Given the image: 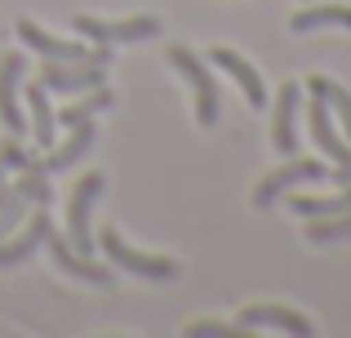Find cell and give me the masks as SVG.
I'll return each mask as SVG.
<instances>
[{
    "label": "cell",
    "instance_id": "cell-1",
    "mask_svg": "<svg viewBox=\"0 0 351 338\" xmlns=\"http://www.w3.org/2000/svg\"><path fill=\"white\" fill-rule=\"evenodd\" d=\"M103 191H107V173L98 169V173H85V178L71 187V200H67V245L76 254H89V258H94V250H98L94 232H89V218H94V205H98Z\"/></svg>",
    "mask_w": 351,
    "mask_h": 338
},
{
    "label": "cell",
    "instance_id": "cell-2",
    "mask_svg": "<svg viewBox=\"0 0 351 338\" xmlns=\"http://www.w3.org/2000/svg\"><path fill=\"white\" fill-rule=\"evenodd\" d=\"M18 40L27 45V49H36L40 58L49 62H112V45H76V40H58V36H49L40 23H32V18H18Z\"/></svg>",
    "mask_w": 351,
    "mask_h": 338
},
{
    "label": "cell",
    "instance_id": "cell-3",
    "mask_svg": "<svg viewBox=\"0 0 351 338\" xmlns=\"http://www.w3.org/2000/svg\"><path fill=\"white\" fill-rule=\"evenodd\" d=\"M169 67L191 85V94H196V121L209 130L218 121V85L209 76V62L196 49H187V45H169Z\"/></svg>",
    "mask_w": 351,
    "mask_h": 338
},
{
    "label": "cell",
    "instance_id": "cell-4",
    "mask_svg": "<svg viewBox=\"0 0 351 338\" xmlns=\"http://www.w3.org/2000/svg\"><path fill=\"white\" fill-rule=\"evenodd\" d=\"M98 245H103V254L116 263L120 271H134V276H143V280H178V263H173V258H160V254H138V250H129V245L120 241L116 227H103Z\"/></svg>",
    "mask_w": 351,
    "mask_h": 338
},
{
    "label": "cell",
    "instance_id": "cell-5",
    "mask_svg": "<svg viewBox=\"0 0 351 338\" xmlns=\"http://www.w3.org/2000/svg\"><path fill=\"white\" fill-rule=\"evenodd\" d=\"M71 27H76L89 45H125V40H156V36H160V18H152V14L120 18V23H103V18L76 14V18H71Z\"/></svg>",
    "mask_w": 351,
    "mask_h": 338
},
{
    "label": "cell",
    "instance_id": "cell-6",
    "mask_svg": "<svg viewBox=\"0 0 351 338\" xmlns=\"http://www.w3.org/2000/svg\"><path fill=\"white\" fill-rule=\"evenodd\" d=\"M320 178H329V165H320V160H289V165L263 173L249 200H254V209H271L289 187H302V182H320Z\"/></svg>",
    "mask_w": 351,
    "mask_h": 338
},
{
    "label": "cell",
    "instance_id": "cell-7",
    "mask_svg": "<svg viewBox=\"0 0 351 338\" xmlns=\"http://www.w3.org/2000/svg\"><path fill=\"white\" fill-rule=\"evenodd\" d=\"M32 205H49V178H45V169H27L23 178L5 191V200H0V241H5L9 232H18V223L27 218Z\"/></svg>",
    "mask_w": 351,
    "mask_h": 338
},
{
    "label": "cell",
    "instance_id": "cell-8",
    "mask_svg": "<svg viewBox=\"0 0 351 338\" xmlns=\"http://www.w3.org/2000/svg\"><path fill=\"white\" fill-rule=\"evenodd\" d=\"M107 67L112 62H49L45 58V67H40V85L49 89V94H85V89H98V85H107Z\"/></svg>",
    "mask_w": 351,
    "mask_h": 338
},
{
    "label": "cell",
    "instance_id": "cell-9",
    "mask_svg": "<svg viewBox=\"0 0 351 338\" xmlns=\"http://www.w3.org/2000/svg\"><path fill=\"white\" fill-rule=\"evenodd\" d=\"M45 250L53 254V263H58V267L67 271L71 280H85V285H116L112 267H103V263L89 258V254H76V250L67 245V236L49 232V236H45Z\"/></svg>",
    "mask_w": 351,
    "mask_h": 338
},
{
    "label": "cell",
    "instance_id": "cell-10",
    "mask_svg": "<svg viewBox=\"0 0 351 338\" xmlns=\"http://www.w3.org/2000/svg\"><path fill=\"white\" fill-rule=\"evenodd\" d=\"M23 71H27L23 53H5V58H0V125H5L9 134H27V116H23V107H18Z\"/></svg>",
    "mask_w": 351,
    "mask_h": 338
},
{
    "label": "cell",
    "instance_id": "cell-11",
    "mask_svg": "<svg viewBox=\"0 0 351 338\" xmlns=\"http://www.w3.org/2000/svg\"><path fill=\"white\" fill-rule=\"evenodd\" d=\"M240 330H280V334H293V338H307L316 325L302 312H293V307L258 303V307H245V312H240Z\"/></svg>",
    "mask_w": 351,
    "mask_h": 338
},
{
    "label": "cell",
    "instance_id": "cell-12",
    "mask_svg": "<svg viewBox=\"0 0 351 338\" xmlns=\"http://www.w3.org/2000/svg\"><path fill=\"white\" fill-rule=\"evenodd\" d=\"M298 107H302V85H280V98H276V121H271V147L280 156H293L298 152Z\"/></svg>",
    "mask_w": 351,
    "mask_h": 338
},
{
    "label": "cell",
    "instance_id": "cell-13",
    "mask_svg": "<svg viewBox=\"0 0 351 338\" xmlns=\"http://www.w3.org/2000/svg\"><path fill=\"white\" fill-rule=\"evenodd\" d=\"M49 214H45V205H36L32 223L23 227V232H9L5 241H0V267H18V263H27L36 250L45 245V236H49Z\"/></svg>",
    "mask_w": 351,
    "mask_h": 338
},
{
    "label": "cell",
    "instance_id": "cell-14",
    "mask_svg": "<svg viewBox=\"0 0 351 338\" xmlns=\"http://www.w3.org/2000/svg\"><path fill=\"white\" fill-rule=\"evenodd\" d=\"M307 116H311V138H316V147L325 152V156L334 160V165H343V160H351V143L343 138L338 121L329 116L325 98H316V94H311V103H307Z\"/></svg>",
    "mask_w": 351,
    "mask_h": 338
},
{
    "label": "cell",
    "instance_id": "cell-15",
    "mask_svg": "<svg viewBox=\"0 0 351 338\" xmlns=\"http://www.w3.org/2000/svg\"><path fill=\"white\" fill-rule=\"evenodd\" d=\"M209 62H214V67H223L227 76H232L236 85L245 89V103H249V107H267V85H263V76H258V71L249 67V62L240 58L236 49H214V53H209Z\"/></svg>",
    "mask_w": 351,
    "mask_h": 338
},
{
    "label": "cell",
    "instance_id": "cell-16",
    "mask_svg": "<svg viewBox=\"0 0 351 338\" xmlns=\"http://www.w3.org/2000/svg\"><path fill=\"white\" fill-rule=\"evenodd\" d=\"M94 143H98L94 121L71 125V138H67V143H58V147H53L49 156H45V173H62V169H71L80 156H89V152H94Z\"/></svg>",
    "mask_w": 351,
    "mask_h": 338
},
{
    "label": "cell",
    "instance_id": "cell-17",
    "mask_svg": "<svg viewBox=\"0 0 351 338\" xmlns=\"http://www.w3.org/2000/svg\"><path fill=\"white\" fill-rule=\"evenodd\" d=\"M27 103H32V143L36 147H53V134H58V121H53V107H49V89L40 80L27 85Z\"/></svg>",
    "mask_w": 351,
    "mask_h": 338
},
{
    "label": "cell",
    "instance_id": "cell-18",
    "mask_svg": "<svg viewBox=\"0 0 351 338\" xmlns=\"http://www.w3.org/2000/svg\"><path fill=\"white\" fill-rule=\"evenodd\" d=\"M307 94H316V98H325V107H329V116L338 121V130H343V138H351V94L338 80H329V76H311L307 80Z\"/></svg>",
    "mask_w": 351,
    "mask_h": 338
},
{
    "label": "cell",
    "instance_id": "cell-19",
    "mask_svg": "<svg viewBox=\"0 0 351 338\" xmlns=\"http://www.w3.org/2000/svg\"><path fill=\"white\" fill-rule=\"evenodd\" d=\"M116 103V94L107 85H98V89H85V98L80 103H71V107H62V112H53V121L62 125V130H71V125H80V121H94L98 112H107V107Z\"/></svg>",
    "mask_w": 351,
    "mask_h": 338
},
{
    "label": "cell",
    "instance_id": "cell-20",
    "mask_svg": "<svg viewBox=\"0 0 351 338\" xmlns=\"http://www.w3.org/2000/svg\"><path fill=\"white\" fill-rule=\"evenodd\" d=\"M316 27H347L351 32V9L347 5H311L289 18V32H316Z\"/></svg>",
    "mask_w": 351,
    "mask_h": 338
},
{
    "label": "cell",
    "instance_id": "cell-21",
    "mask_svg": "<svg viewBox=\"0 0 351 338\" xmlns=\"http://www.w3.org/2000/svg\"><path fill=\"white\" fill-rule=\"evenodd\" d=\"M289 209L298 218H329V214H343V209H351V182L338 196H289Z\"/></svg>",
    "mask_w": 351,
    "mask_h": 338
},
{
    "label": "cell",
    "instance_id": "cell-22",
    "mask_svg": "<svg viewBox=\"0 0 351 338\" xmlns=\"http://www.w3.org/2000/svg\"><path fill=\"white\" fill-rule=\"evenodd\" d=\"M351 236V209L343 214H329V218H307V241L311 245H334Z\"/></svg>",
    "mask_w": 351,
    "mask_h": 338
},
{
    "label": "cell",
    "instance_id": "cell-23",
    "mask_svg": "<svg viewBox=\"0 0 351 338\" xmlns=\"http://www.w3.org/2000/svg\"><path fill=\"white\" fill-rule=\"evenodd\" d=\"M0 165H5V169H18V173H27V169H45V160H36V156H32V152H27L18 138H5V143H0Z\"/></svg>",
    "mask_w": 351,
    "mask_h": 338
},
{
    "label": "cell",
    "instance_id": "cell-24",
    "mask_svg": "<svg viewBox=\"0 0 351 338\" xmlns=\"http://www.w3.org/2000/svg\"><path fill=\"white\" fill-rule=\"evenodd\" d=\"M187 334H191V338H227V334H232V325H218V321H200V325H191Z\"/></svg>",
    "mask_w": 351,
    "mask_h": 338
},
{
    "label": "cell",
    "instance_id": "cell-25",
    "mask_svg": "<svg viewBox=\"0 0 351 338\" xmlns=\"http://www.w3.org/2000/svg\"><path fill=\"white\" fill-rule=\"evenodd\" d=\"M329 178H334V182H343V187H347V182H351V160H343V165H334V169H329Z\"/></svg>",
    "mask_w": 351,
    "mask_h": 338
},
{
    "label": "cell",
    "instance_id": "cell-26",
    "mask_svg": "<svg viewBox=\"0 0 351 338\" xmlns=\"http://www.w3.org/2000/svg\"><path fill=\"white\" fill-rule=\"evenodd\" d=\"M5 191H9V169L0 165V200H5Z\"/></svg>",
    "mask_w": 351,
    "mask_h": 338
}]
</instances>
